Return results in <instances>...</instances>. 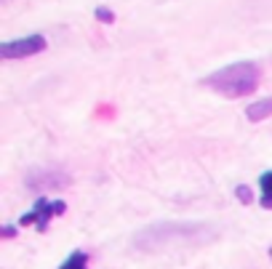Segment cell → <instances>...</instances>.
I'll list each match as a JSON object with an SVG mask.
<instances>
[{
    "label": "cell",
    "mask_w": 272,
    "mask_h": 269,
    "mask_svg": "<svg viewBox=\"0 0 272 269\" xmlns=\"http://www.w3.org/2000/svg\"><path fill=\"white\" fill-rule=\"evenodd\" d=\"M200 230L206 232L208 227H200V224H155V227H147V230H141L136 234L134 245L136 248H144V250H152V248H166L174 240H206V237H197Z\"/></svg>",
    "instance_id": "obj_2"
},
{
    "label": "cell",
    "mask_w": 272,
    "mask_h": 269,
    "mask_svg": "<svg viewBox=\"0 0 272 269\" xmlns=\"http://www.w3.org/2000/svg\"><path fill=\"white\" fill-rule=\"evenodd\" d=\"M96 19H99V21H107V24H112V21H115V14H112V8H104V5H99V8H96Z\"/></svg>",
    "instance_id": "obj_8"
},
{
    "label": "cell",
    "mask_w": 272,
    "mask_h": 269,
    "mask_svg": "<svg viewBox=\"0 0 272 269\" xmlns=\"http://www.w3.org/2000/svg\"><path fill=\"white\" fill-rule=\"evenodd\" d=\"M270 115H272V96H267V99H262V101H253L246 110V117L251 120V123H262V120L270 117Z\"/></svg>",
    "instance_id": "obj_5"
},
{
    "label": "cell",
    "mask_w": 272,
    "mask_h": 269,
    "mask_svg": "<svg viewBox=\"0 0 272 269\" xmlns=\"http://www.w3.org/2000/svg\"><path fill=\"white\" fill-rule=\"evenodd\" d=\"M67 211V205L61 203V200H54V203H48V200H38L35 203V211H30V213H24L21 216V221L19 224L21 227H27V224H38V230H45L48 227V219L51 216H59V213H64Z\"/></svg>",
    "instance_id": "obj_4"
},
{
    "label": "cell",
    "mask_w": 272,
    "mask_h": 269,
    "mask_svg": "<svg viewBox=\"0 0 272 269\" xmlns=\"http://www.w3.org/2000/svg\"><path fill=\"white\" fill-rule=\"evenodd\" d=\"M259 187H262V205L270 208L272 205V171H267V173L259 179Z\"/></svg>",
    "instance_id": "obj_6"
},
{
    "label": "cell",
    "mask_w": 272,
    "mask_h": 269,
    "mask_svg": "<svg viewBox=\"0 0 272 269\" xmlns=\"http://www.w3.org/2000/svg\"><path fill=\"white\" fill-rule=\"evenodd\" d=\"M86 267H88V256L83 253V250H75V253L61 264V269H86Z\"/></svg>",
    "instance_id": "obj_7"
},
{
    "label": "cell",
    "mask_w": 272,
    "mask_h": 269,
    "mask_svg": "<svg viewBox=\"0 0 272 269\" xmlns=\"http://www.w3.org/2000/svg\"><path fill=\"white\" fill-rule=\"evenodd\" d=\"M237 197L243 200V203H251V190H248V187H237Z\"/></svg>",
    "instance_id": "obj_9"
},
{
    "label": "cell",
    "mask_w": 272,
    "mask_h": 269,
    "mask_svg": "<svg viewBox=\"0 0 272 269\" xmlns=\"http://www.w3.org/2000/svg\"><path fill=\"white\" fill-rule=\"evenodd\" d=\"M270 256H272V248H270Z\"/></svg>",
    "instance_id": "obj_11"
},
{
    "label": "cell",
    "mask_w": 272,
    "mask_h": 269,
    "mask_svg": "<svg viewBox=\"0 0 272 269\" xmlns=\"http://www.w3.org/2000/svg\"><path fill=\"white\" fill-rule=\"evenodd\" d=\"M45 48V38L43 35H30V38H19V40H8V43L0 45V56L3 59H27V56H35Z\"/></svg>",
    "instance_id": "obj_3"
},
{
    "label": "cell",
    "mask_w": 272,
    "mask_h": 269,
    "mask_svg": "<svg viewBox=\"0 0 272 269\" xmlns=\"http://www.w3.org/2000/svg\"><path fill=\"white\" fill-rule=\"evenodd\" d=\"M14 234H16L14 227H3V237H14Z\"/></svg>",
    "instance_id": "obj_10"
},
{
    "label": "cell",
    "mask_w": 272,
    "mask_h": 269,
    "mask_svg": "<svg viewBox=\"0 0 272 269\" xmlns=\"http://www.w3.org/2000/svg\"><path fill=\"white\" fill-rule=\"evenodd\" d=\"M259 77H262V67L259 64H253V61H237V64H230L224 70L208 75L206 85L214 88L216 94L227 96V99H240V96H248L256 91Z\"/></svg>",
    "instance_id": "obj_1"
}]
</instances>
